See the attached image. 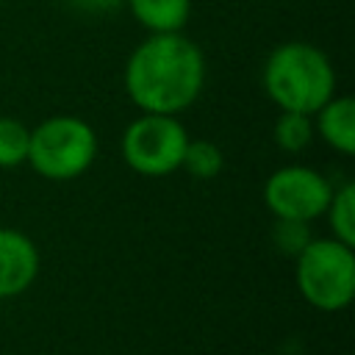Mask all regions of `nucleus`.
I'll use <instances>...</instances> for the list:
<instances>
[{"instance_id":"obj_7","label":"nucleus","mask_w":355,"mask_h":355,"mask_svg":"<svg viewBox=\"0 0 355 355\" xmlns=\"http://www.w3.org/2000/svg\"><path fill=\"white\" fill-rule=\"evenodd\" d=\"M39 275L33 239L14 227H0V300L22 294Z\"/></svg>"},{"instance_id":"obj_4","label":"nucleus","mask_w":355,"mask_h":355,"mask_svg":"<svg viewBox=\"0 0 355 355\" xmlns=\"http://www.w3.org/2000/svg\"><path fill=\"white\" fill-rule=\"evenodd\" d=\"M297 261V288L316 311H341L355 297L352 244L338 239H311Z\"/></svg>"},{"instance_id":"obj_14","label":"nucleus","mask_w":355,"mask_h":355,"mask_svg":"<svg viewBox=\"0 0 355 355\" xmlns=\"http://www.w3.org/2000/svg\"><path fill=\"white\" fill-rule=\"evenodd\" d=\"M308 241H311L308 222H302V219H275L272 244L277 247V252H283L288 258H297L305 250Z\"/></svg>"},{"instance_id":"obj_9","label":"nucleus","mask_w":355,"mask_h":355,"mask_svg":"<svg viewBox=\"0 0 355 355\" xmlns=\"http://www.w3.org/2000/svg\"><path fill=\"white\" fill-rule=\"evenodd\" d=\"M130 14L150 33H178L189 22L191 0H125Z\"/></svg>"},{"instance_id":"obj_1","label":"nucleus","mask_w":355,"mask_h":355,"mask_svg":"<svg viewBox=\"0 0 355 355\" xmlns=\"http://www.w3.org/2000/svg\"><path fill=\"white\" fill-rule=\"evenodd\" d=\"M205 83L200 47L178 33H150L125 64V92L141 114H180Z\"/></svg>"},{"instance_id":"obj_8","label":"nucleus","mask_w":355,"mask_h":355,"mask_svg":"<svg viewBox=\"0 0 355 355\" xmlns=\"http://www.w3.org/2000/svg\"><path fill=\"white\" fill-rule=\"evenodd\" d=\"M313 130L341 155L355 153V100L349 94H333L316 114Z\"/></svg>"},{"instance_id":"obj_12","label":"nucleus","mask_w":355,"mask_h":355,"mask_svg":"<svg viewBox=\"0 0 355 355\" xmlns=\"http://www.w3.org/2000/svg\"><path fill=\"white\" fill-rule=\"evenodd\" d=\"M324 214H327L333 239L344 244H355V186L352 183H344L341 189L333 191Z\"/></svg>"},{"instance_id":"obj_2","label":"nucleus","mask_w":355,"mask_h":355,"mask_svg":"<svg viewBox=\"0 0 355 355\" xmlns=\"http://www.w3.org/2000/svg\"><path fill=\"white\" fill-rule=\"evenodd\" d=\"M263 89L280 111L316 114L336 94L330 58L308 42H286L266 55Z\"/></svg>"},{"instance_id":"obj_15","label":"nucleus","mask_w":355,"mask_h":355,"mask_svg":"<svg viewBox=\"0 0 355 355\" xmlns=\"http://www.w3.org/2000/svg\"><path fill=\"white\" fill-rule=\"evenodd\" d=\"M67 3L83 14H108V11L119 8L125 0H67Z\"/></svg>"},{"instance_id":"obj_13","label":"nucleus","mask_w":355,"mask_h":355,"mask_svg":"<svg viewBox=\"0 0 355 355\" xmlns=\"http://www.w3.org/2000/svg\"><path fill=\"white\" fill-rule=\"evenodd\" d=\"M28 144L31 130L14 116H0V169L19 166L28 158Z\"/></svg>"},{"instance_id":"obj_6","label":"nucleus","mask_w":355,"mask_h":355,"mask_svg":"<svg viewBox=\"0 0 355 355\" xmlns=\"http://www.w3.org/2000/svg\"><path fill=\"white\" fill-rule=\"evenodd\" d=\"M333 197V183L311 166H280L263 183V202L275 219H302L313 222L327 211Z\"/></svg>"},{"instance_id":"obj_11","label":"nucleus","mask_w":355,"mask_h":355,"mask_svg":"<svg viewBox=\"0 0 355 355\" xmlns=\"http://www.w3.org/2000/svg\"><path fill=\"white\" fill-rule=\"evenodd\" d=\"M313 116L300 111H280L275 122V141L286 153H302L313 141Z\"/></svg>"},{"instance_id":"obj_3","label":"nucleus","mask_w":355,"mask_h":355,"mask_svg":"<svg viewBox=\"0 0 355 355\" xmlns=\"http://www.w3.org/2000/svg\"><path fill=\"white\" fill-rule=\"evenodd\" d=\"M97 155L94 128L72 114L47 116L31 130L28 164L36 175L47 180H72L80 178Z\"/></svg>"},{"instance_id":"obj_5","label":"nucleus","mask_w":355,"mask_h":355,"mask_svg":"<svg viewBox=\"0 0 355 355\" xmlns=\"http://www.w3.org/2000/svg\"><path fill=\"white\" fill-rule=\"evenodd\" d=\"M186 144L189 133L172 114H141L122 133V158L144 178H164L180 169Z\"/></svg>"},{"instance_id":"obj_16","label":"nucleus","mask_w":355,"mask_h":355,"mask_svg":"<svg viewBox=\"0 0 355 355\" xmlns=\"http://www.w3.org/2000/svg\"><path fill=\"white\" fill-rule=\"evenodd\" d=\"M0 3H3V0H0Z\"/></svg>"},{"instance_id":"obj_10","label":"nucleus","mask_w":355,"mask_h":355,"mask_svg":"<svg viewBox=\"0 0 355 355\" xmlns=\"http://www.w3.org/2000/svg\"><path fill=\"white\" fill-rule=\"evenodd\" d=\"M225 166V155L222 150L208 141V139H189L186 150H183V161H180V169H186L191 178L197 180H211L222 172Z\"/></svg>"}]
</instances>
